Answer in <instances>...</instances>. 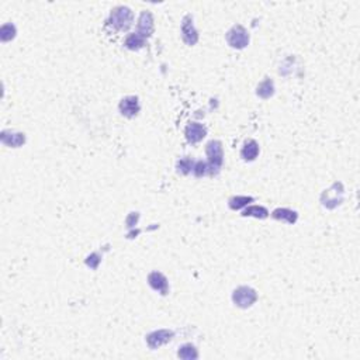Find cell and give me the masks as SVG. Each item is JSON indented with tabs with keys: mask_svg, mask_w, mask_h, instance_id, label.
I'll return each instance as SVG.
<instances>
[{
	"mask_svg": "<svg viewBox=\"0 0 360 360\" xmlns=\"http://www.w3.org/2000/svg\"><path fill=\"white\" fill-rule=\"evenodd\" d=\"M134 20V14L128 7L118 6L114 10H111L110 14V24L117 30H127L131 27Z\"/></svg>",
	"mask_w": 360,
	"mask_h": 360,
	"instance_id": "obj_1",
	"label": "cell"
},
{
	"mask_svg": "<svg viewBox=\"0 0 360 360\" xmlns=\"http://www.w3.org/2000/svg\"><path fill=\"white\" fill-rule=\"evenodd\" d=\"M207 157H208V162H210V169L211 173H217L220 168L223 166L224 163V150H223V143L220 141H210L207 143Z\"/></svg>",
	"mask_w": 360,
	"mask_h": 360,
	"instance_id": "obj_2",
	"label": "cell"
},
{
	"mask_svg": "<svg viewBox=\"0 0 360 360\" xmlns=\"http://www.w3.org/2000/svg\"><path fill=\"white\" fill-rule=\"evenodd\" d=\"M256 300H258L256 292L246 285L238 287L232 294V301L235 303V306L241 307V308H248V307L253 306V303Z\"/></svg>",
	"mask_w": 360,
	"mask_h": 360,
	"instance_id": "obj_3",
	"label": "cell"
},
{
	"mask_svg": "<svg viewBox=\"0 0 360 360\" xmlns=\"http://www.w3.org/2000/svg\"><path fill=\"white\" fill-rule=\"evenodd\" d=\"M227 42L232 48L242 49L249 44V34L242 26H234V27L227 33Z\"/></svg>",
	"mask_w": 360,
	"mask_h": 360,
	"instance_id": "obj_4",
	"label": "cell"
},
{
	"mask_svg": "<svg viewBox=\"0 0 360 360\" xmlns=\"http://www.w3.org/2000/svg\"><path fill=\"white\" fill-rule=\"evenodd\" d=\"M175 333L173 331H169V329H159V331H155V332L150 333L147 336V343L151 349H157V347L162 346L165 343H168L170 340L173 339Z\"/></svg>",
	"mask_w": 360,
	"mask_h": 360,
	"instance_id": "obj_5",
	"label": "cell"
},
{
	"mask_svg": "<svg viewBox=\"0 0 360 360\" xmlns=\"http://www.w3.org/2000/svg\"><path fill=\"white\" fill-rule=\"evenodd\" d=\"M182 37H183V41L187 45H194L198 41L197 30L194 28L191 16H186L183 19V23H182Z\"/></svg>",
	"mask_w": 360,
	"mask_h": 360,
	"instance_id": "obj_6",
	"label": "cell"
},
{
	"mask_svg": "<svg viewBox=\"0 0 360 360\" xmlns=\"http://www.w3.org/2000/svg\"><path fill=\"white\" fill-rule=\"evenodd\" d=\"M154 33V17L150 12H142L139 20H138V28H136V34L143 37L145 40L151 37Z\"/></svg>",
	"mask_w": 360,
	"mask_h": 360,
	"instance_id": "obj_7",
	"label": "cell"
},
{
	"mask_svg": "<svg viewBox=\"0 0 360 360\" xmlns=\"http://www.w3.org/2000/svg\"><path fill=\"white\" fill-rule=\"evenodd\" d=\"M120 111L122 116L125 117H135L139 113V102L138 97L135 96H128L125 99H122L120 103Z\"/></svg>",
	"mask_w": 360,
	"mask_h": 360,
	"instance_id": "obj_8",
	"label": "cell"
},
{
	"mask_svg": "<svg viewBox=\"0 0 360 360\" xmlns=\"http://www.w3.org/2000/svg\"><path fill=\"white\" fill-rule=\"evenodd\" d=\"M207 134V128L200 122H190L186 128V138L190 143H197Z\"/></svg>",
	"mask_w": 360,
	"mask_h": 360,
	"instance_id": "obj_9",
	"label": "cell"
},
{
	"mask_svg": "<svg viewBox=\"0 0 360 360\" xmlns=\"http://www.w3.org/2000/svg\"><path fill=\"white\" fill-rule=\"evenodd\" d=\"M148 283H150V285L154 289V290H157V292H159L162 296H165V294H168V292H169V284H168V279L163 276L162 273L159 272H152L148 276Z\"/></svg>",
	"mask_w": 360,
	"mask_h": 360,
	"instance_id": "obj_10",
	"label": "cell"
},
{
	"mask_svg": "<svg viewBox=\"0 0 360 360\" xmlns=\"http://www.w3.org/2000/svg\"><path fill=\"white\" fill-rule=\"evenodd\" d=\"M2 142L7 145V147H13V148H19L23 143L26 142V136L21 132H12V131H3L0 135Z\"/></svg>",
	"mask_w": 360,
	"mask_h": 360,
	"instance_id": "obj_11",
	"label": "cell"
},
{
	"mask_svg": "<svg viewBox=\"0 0 360 360\" xmlns=\"http://www.w3.org/2000/svg\"><path fill=\"white\" fill-rule=\"evenodd\" d=\"M259 155V145L255 139H248L242 147L241 151V157L244 158L245 161H255Z\"/></svg>",
	"mask_w": 360,
	"mask_h": 360,
	"instance_id": "obj_12",
	"label": "cell"
},
{
	"mask_svg": "<svg viewBox=\"0 0 360 360\" xmlns=\"http://www.w3.org/2000/svg\"><path fill=\"white\" fill-rule=\"evenodd\" d=\"M272 217L279 221H287L289 224H294L299 218V214L296 211L289 210V208H277L273 211Z\"/></svg>",
	"mask_w": 360,
	"mask_h": 360,
	"instance_id": "obj_13",
	"label": "cell"
},
{
	"mask_svg": "<svg viewBox=\"0 0 360 360\" xmlns=\"http://www.w3.org/2000/svg\"><path fill=\"white\" fill-rule=\"evenodd\" d=\"M273 93H274V85H273L272 79L266 78L262 83H259L258 90H256V95H258L259 97L269 99V97H272Z\"/></svg>",
	"mask_w": 360,
	"mask_h": 360,
	"instance_id": "obj_14",
	"label": "cell"
},
{
	"mask_svg": "<svg viewBox=\"0 0 360 360\" xmlns=\"http://www.w3.org/2000/svg\"><path fill=\"white\" fill-rule=\"evenodd\" d=\"M242 215H244V217H255L263 220V218L269 215V211L266 210L265 207H260V205H251V207L245 208Z\"/></svg>",
	"mask_w": 360,
	"mask_h": 360,
	"instance_id": "obj_15",
	"label": "cell"
},
{
	"mask_svg": "<svg viewBox=\"0 0 360 360\" xmlns=\"http://www.w3.org/2000/svg\"><path fill=\"white\" fill-rule=\"evenodd\" d=\"M177 356H179L180 359H186V360L197 359L198 352H197V349L193 346L191 343H186V345H183V346L179 347Z\"/></svg>",
	"mask_w": 360,
	"mask_h": 360,
	"instance_id": "obj_16",
	"label": "cell"
},
{
	"mask_svg": "<svg viewBox=\"0 0 360 360\" xmlns=\"http://www.w3.org/2000/svg\"><path fill=\"white\" fill-rule=\"evenodd\" d=\"M125 47L128 48V49H132V51H135V49H139V48L143 47V44H145V38L143 37H141L139 34H136V33H134V34H129L127 38H125Z\"/></svg>",
	"mask_w": 360,
	"mask_h": 360,
	"instance_id": "obj_17",
	"label": "cell"
},
{
	"mask_svg": "<svg viewBox=\"0 0 360 360\" xmlns=\"http://www.w3.org/2000/svg\"><path fill=\"white\" fill-rule=\"evenodd\" d=\"M193 166H194V163H193L190 158H183V159H180L176 165L177 173H180V175H189L191 170H193Z\"/></svg>",
	"mask_w": 360,
	"mask_h": 360,
	"instance_id": "obj_18",
	"label": "cell"
},
{
	"mask_svg": "<svg viewBox=\"0 0 360 360\" xmlns=\"http://www.w3.org/2000/svg\"><path fill=\"white\" fill-rule=\"evenodd\" d=\"M253 201V198L252 197H246V196H237V197H232L231 200H230V207H231L232 210H239V208H242V207H245L246 204H249Z\"/></svg>",
	"mask_w": 360,
	"mask_h": 360,
	"instance_id": "obj_19",
	"label": "cell"
},
{
	"mask_svg": "<svg viewBox=\"0 0 360 360\" xmlns=\"http://www.w3.org/2000/svg\"><path fill=\"white\" fill-rule=\"evenodd\" d=\"M14 35H16V27H14L13 24H10V23L5 24L2 27V30H0V40L3 41V42L13 40Z\"/></svg>",
	"mask_w": 360,
	"mask_h": 360,
	"instance_id": "obj_20",
	"label": "cell"
},
{
	"mask_svg": "<svg viewBox=\"0 0 360 360\" xmlns=\"http://www.w3.org/2000/svg\"><path fill=\"white\" fill-rule=\"evenodd\" d=\"M193 172H194V175L197 177L205 176V175H212V173H211L210 165H207V163L203 162V161H198V162L193 166Z\"/></svg>",
	"mask_w": 360,
	"mask_h": 360,
	"instance_id": "obj_21",
	"label": "cell"
},
{
	"mask_svg": "<svg viewBox=\"0 0 360 360\" xmlns=\"http://www.w3.org/2000/svg\"><path fill=\"white\" fill-rule=\"evenodd\" d=\"M99 263H100V259H99V255H97V253L90 255V256L88 258V260H86V265L90 266L92 269H97Z\"/></svg>",
	"mask_w": 360,
	"mask_h": 360,
	"instance_id": "obj_22",
	"label": "cell"
}]
</instances>
